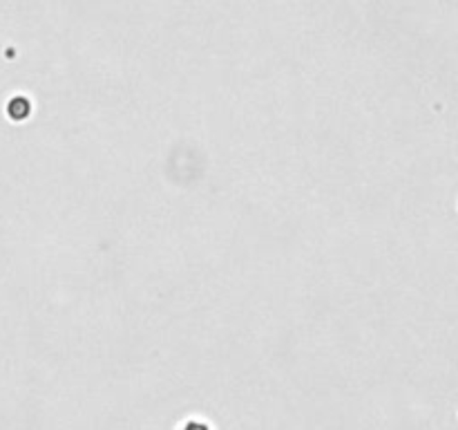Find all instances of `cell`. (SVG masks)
Masks as SVG:
<instances>
[{
  "label": "cell",
  "instance_id": "1",
  "mask_svg": "<svg viewBox=\"0 0 458 430\" xmlns=\"http://www.w3.org/2000/svg\"><path fill=\"white\" fill-rule=\"evenodd\" d=\"M29 112H31V106L25 96H16L14 101L9 104V114H11V119H25L29 117Z\"/></svg>",
  "mask_w": 458,
  "mask_h": 430
},
{
  "label": "cell",
  "instance_id": "2",
  "mask_svg": "<svg viewBox=\"0 0 458 430\" xmlns=\"http://www.w3.org/2000/svg\"><path fill=\"white\" fill-rule=\"evenodd\" d=\"M179 430H210V426L199 421V419H190V421H185Z\"/></svg>",
  "mask_w": 458,
  "mask_h": 430
}]
</instances>
